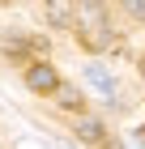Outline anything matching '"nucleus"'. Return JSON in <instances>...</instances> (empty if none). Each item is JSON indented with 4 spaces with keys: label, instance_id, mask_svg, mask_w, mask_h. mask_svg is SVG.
<instances>
[{
    "label": "nucleus",
    "instance_id": "f257e3e1",
    "mask_svg": "<svg viewBox=\"0 0 145 149\" xmlns=\"http://www.w3.org/2000/svg\"><path fill=\"white\" fill-rule=\"evenodd\" d=\"M77 38L85 51H107L111 47V17L98 0H81L77 4Z\"/></svg>",
    "mask_w": 145,
    "mask_h": 149
},
{
    "label": "nucleus",
    "instance_id": "f03ea898",
    "mask_svg": "<svg viewBox=\"0 0 145 149\" xmlns=\"http://www.w3.org/2000/svg\"><path fill=\"white\" fill-rule=\"evenodd\" d=\"M85 85H90V94H94V98H102V102H115V98H120L115 77L102 68V64H85Z\"/></svg>",
    "mask_w": 145,
    "mask_h": 149
},
{
    "label": "nucleus",
    "instance_id": "7ed1b4c3",
    "mask_svg": "<svg viewBox=\"0 0 145 149\" xmlns=\"http://www.w3.org/2000/svg\"><path fill=\"white\" fill-rule=\"evenodd\" d=\"M26 85H30L34 94H56L60 90V77H56L51 64H30V68H26Z\"/></svg>",
    "mask_w": 145,
    "mask_h": 149
},
{
    "label": "nucleus",
    "instance_id": "20e7f679",
    "mask_svg": "<svg viewBox=\"0 0 145 149\" xmlns=\"http://www.w3.org/2000/svg\"><path fill=\"white\" fill-rule=\"evenodd\" d=\"M73 128H77V136L85 141V145H107V128H102V119H90V115H81Z\"/></svg>",
    "mask_w": 145,
    "mask_h": 149
},
{
    "label": "nucleus",
    "instance_id": "39448f33",
    "mask_svg": "<svg viewBox=\"0 0 145 149\" xmlns=\"http://www.w3.org/2000/svg\"><path fill=\"white\" fill-rule=\"evenodd\" d=\"M73 17H77V4H73V0H47V22L56 26V30L68 26Z\"/></svg>",
    "mask_w": 145,
    "mask_h": 149
},
{
    "label": "nucleus",
    "instance_id": "423d86ee",
    "mask_svg": "<svg viewBox=\"0 0 145 149\" xmlns=\"http://www.w3.org/2000/svg\"><path fill=\"white\" fill-rule=\"evenodd\" d=\"M56 98H60V107H68V111H77V107H81V90H73V85H60Z\"/></svg>",
    "mask_w": 145,
    "mask_h": 149
},
{
    "label": "nucleus",
    "instance_id": "0eeeda50",
    "mask_svg": "<svg viewBox=\"0 0 145 149\" xmlns=\"http://www.w3.org/2000/svg\"><path fill=\"white\" fill-rule=\"evenodd\" d=\"M124 9L132 13V17H145V0H124Z\"/></svg>",
    "mask_w": 145,
    "mask_h": 149
},
{
    "label": "nucleus",
    "instance_id": "6e6552de",
    "mask_svg": "<svg viewBox=\"0 0 145 149\" xmlns=\"http://www.w3.org/2000/svg\"><path fill=\"white\" fill-rule=\"evenodd\" d=\"M137 141H141V145H145V124H141V128H137Z\"/></svg>",
    "mask_w": 145,
    "mask_h": 149
}]
</instances>
